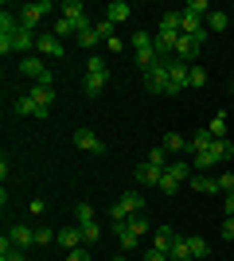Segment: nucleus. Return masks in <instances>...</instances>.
<instances>
[{"mask_svg":"<svg viewBox=\"0 0 234 261\" xmlns=\"http://www.w3.org/2000/svg\"><path fill=\"white\" fill-rule=\"evenodd\" d=\"M35 39H39L35 32L20 28L16 8H4V12H0V55H8V51H32Z\"/></svg>","mask_w":234,"mask_h":261,"instance_id":"obj_1","label":"nucleus"},{"mask_svg":"<svg viewBox=\"0 0 234 261\" xmlns=\"http://www.w3.org/2000/svg\"><path fill=\"white\" fill-rule=\"evenodd\" d=\"M141 211H145V195H141V191H125V195L110 207V222L121 230L125 222H129L133 215H141Z\"/></svg>","mask_w":234,"mask_h":261,"instance_id":"obj_2","label":"nucleus"},{"mask_svg":"<svg viewBox=\"0 0 234 261\" xmlns=\"http://www.w3.org/2000/svg\"><path fill=\"white\" fill-rule=\"evenodd\" d=\"M160 63L168 66V94H179V90L191 86V66L188 63H179L176 55H172V59H160Z\"/></svg>","mask_w":234,"mask_h":261,"instance_id":"obj_3","label":"nucleus"},{"mask_svg":"<svg viewBox=\"0 0 234 261\" xmlns=\"http://www.w3.org/2000/svg\"><path fill=\"white\" fill-rule=\"evenodd\" d=\"M203 39H207V32H199V35H179L176 59H179V63H188V66H195V59H199V51H203Z\"/></svg>","mask_w":234,"mask_h":261,"instance_id":"obj_4","label":"nucleus"},{"mask_svg":"<svg viewBox=\"0 0 234 261\" xmlns=\"http://www.w3.org/2000/svg\"><path fill=\"white\" fill-rule=\"evenodd\" d=\"M55 8V4H51V0H39V4H23V8H16L20 12V28H28V32H35V23L43 20L47 12Z\"/></svg>","mask_w":234,"mask_h":261,"instance_id":"obj_5","label":"nucleus"},{"mask_svg":"<svg viewBox=\"0 0 234 261\" xmlns=\"http://www.w3.org/2000/svg\"><path fill=\"white\" fill-rule=\"evenodd\" d=\"M20 70H23L28 78H35L39 86H51V78H55V74L43 66V59H35V55H23V59H20Z\"/></svg>","mask_w":234,"mask_h":261,"instance_id":"obj_6","label":"nucleus"},{"mask_svg":"<svg viewBox=\"0 0 234 261\" xmlns=\"http://www.w3.org/2000/svg\"><path fill=\"white\" fill-rule=\"evenodd\" d=\"M63 20L74 23V32L94 28V23H90V16H86V4H82V0H67V4H63Z\"/></svg>","mask_w":234,"mask_h":261,"instance_id":"obj_7","label":"nucleus"},{"mask_svg":"<svg viewBox=\"0 0 234 261\" xmlns=\"http://www.w3.org/2000/svg\"><path fill=\"white\" fill-rule=\"evenodd\" d=\"M145 90H148V94H168V66L164 63H156L152 70L145 74Z\"/></svg>","mask_w":234,"mask_h":261,"instance_id":"obj_8","label":"nucleus"},{"mask_svg":"<svg viewBox=\"0 0 234 261\" xmlns=\"http://www.w3.org/2000/svg\"><path fill=\"white\" fill-rule=\"evenodd\" d=\"M74 144L82 148V152H94V156H101V152H106L101 137H98V133H90V129H78V133H74Z\"/></svg>","mask_w":234,"mask_h":261,"instance_id":"obj_9","label":"nucleus"},{"mask_svg":"<svg viewBox=\"0 0 234 261\" xmlns=\"http://www.w3.org/2000/svg\"><path fill=\"white\" fill-rule=\"evenodd\" d=\"M160 175H164V172H160V168H152V164H137V168H133V179H137V184H141V187H156V184H160Z\"/></svg>","mask_w":234,"mask_h":261,"instance_id":"obj_10","label":"nucleus"},{"mask_svg":"<svg viewBox=\"0 0 234 261\" xmlns=\"http://www.w3.org/2000/svg\"><path fill=\"white\" fill-rule=\"evenodd\" d=\"M55 242L63 246V250H78V246H86V238H82V226H67V230H59L55 234Z\"/></svg>","mask_w":234,"mask_h":261,"instance_id":"obj_11","label":"nucleus"},{"mask_svg":"<svg viewBox=\"0 0 234 261\" xmlns=\"http://www.w3.org/2000/svg\"><path fill=\"white\" fill-rule=\"evenodd\" d=\"M35 47H39V55H51V59L67 55V47H63V39H59L55 32H51V35H39V39H35Z\"/></svg>","mask_w":234,"mask_h":261,"instance_id":"obj_12","label":"nucleus"},{"mask_svg":"<svg viewBox=\"0 0 234 261\" xmlns=\"http://www.w3.org/2000/svg\"><path fill=\"white\" fill-rule=\"evenodd\" d=\"M191 191H203V195H211V191H219V175H207V172H195L188 179Z\"/></svg>","mask_w":234,"mask_h":261,"instance_id":"obj_13","label":"nucleus"},{"mask_svg":"<svg viewBox=\"0 0 234 261\" xmlns=\"http://www.w3.org/2000/svg\"><path fill=\"white\" fill-rule=\"evenodd\" d=\"M28 98L35 101V109H51V106H55V90H51V86H39V82H35V90L28 94Z\"/></svg>","mask_w":234,"mask_h":261,"instance_id":"obj_14","label":"nucleus"},{"mask_svg":"<svg viewBox=\"0 0 234 261\" xmlns=\"http://www.w3.org/2000/svg\"><path fill=\"white\" fill-rule=\"evenodd\" d=\"M168 261H195L191 257V246L184 234H176V242H172V250H168Z\"/></svg>","mask_w":234,"mask_h":261,"instance_id":"obj_15","label":"nucleus"},{"mask_svg":"<svg viewBox=\"0 0 234 261\" xmlns=\"http://www.w3.org/2000/svg\"><path fill=\"white\" fill-rule=\"evenodd\" d=\"M168 175H176L179 184H184V179L195 175V164H191V160H172V164H168Z\"/></svg>","mask_w":234,"mask_h":261,"instance_id":"obj_16","label":"nucleus"},{"mask_svg":"<svg viewBox=\"0 0 234 261\" xmlns=\"http://www.w3.org/2000/svg\"><path fill=\"white\" fill-rule=\"evenodd\" d=\"M8 238H12V246H20V250H23V246H32V242H35V230L32 226H12Z\"/></svg>","mask_w":234,"mask_h":261,"instance_id":"obj_17","label":"nucleus"},{"mask_svg":"<svg viewBox=\"0 0 234 261\" xmlns=\"http://www.w3.org/2000/svg\"><path fill=\"white\" fill-rule=\"evenodd\" d=\"M106 82H110V74H86V82H82L86 98H98L101 90H106Z\"/></svg>","mask_w":234,"mask_h":261,"instance_id":"obj_18","label":"nucleus"},{"mask_svg":"<svg viewBox=\"0 0 234 261\" xmlns=\"http://www.w3.org/2000/svg\"><path fill=\"white\" fill-rule=\"evenodd\" d=\"M172 242H176V230H172V226H160V230H156V238H152V250H172Z\"/></svg>","mask_w":234,"mask_h":261,"instance_id":"obj_19","label":"nucleus"},{"mask_svg":"<svg viewBox=\"0 0 234 261\" xmlns=\"http://www.w3.org/2000/svg\"><path fill=\"white\" fill-rule=\"evenodd\" d=\"M129 12H133V8H129L125 0H113L110 8H106V20H110V23H121V20H129Z\"/></svg>","mask_w":234,"mask_h":261,"instance_id":"obj_20","label":"nucleus"},{"mask_svg":"<svg viewBox=\"0 0 234 261\" xmlns=\"http://www.w3.org/2000/svg\"><path fill=\"white\" fill-rule=\"evenodd\" d=\"M94 32H98V39H106V43H113L117 39V23H110L106 16L101 20H94Z\"/></svg>","mask_w":234,"mask_h":261,"instance_id":"obj_21","label":"nucleus"},{"mask_svg":"<svg viewBox=\"0 0 234 261\" xmlns=\"http://www.w3.org/2000/svg\"><path fill=\"white\" fill-rule=\"evenodd\" d=\"M168 156H172V152H168L164 144H156L152 152H148V164H152V168H160V172H168V164H172Z\"/></svg>","mask_w":234,"mask_h":261,"instance_id":"obj_22","label":"nucleus"},{"mask_svg":"<svg viewBox=\"0 0 234 261\" xmlns=\"http://www.w3.org/2000/svg\"><path fill=\"white\" fill-rule=\"evenodd\" d=\"M207 133H211L215 141H226V113H215L211 125H207Z\"/></svg>","mask_w":234,"mask_h":261,"instance_id":"obj_23","label":"nucleus"},{"mask_svg":"<svg viewBox=\"0 0 234 261\" xmlns=\"http://www.w3.org/2000/svg\"><path fill=\"white\" fill-rule=\"evenodd\" d=\"M191 164H195V172H203V168H219V160H215L211 148H207V152H195V156H191Z\"/></svg>","mask_w":234,"mask_h":261,"instance_id":"obj_24","label":"nucleus"},{"mask_svg":"<svg viewBox=\"0 0 234 261\" xmlns=\"http://www.w3.org/2000/svg\"><path fill=\"white\" fill-rule=\"evenodd\" d=\"M211 152H215V160H219V164H226V160L234 156V144H230V141H215Z\"/></svg>","mask_w":234,"mask_h":261,"instance_id":"obj_25","label":"nucleus"},{"mask_svg":"<svg viewBox=\"0 0 234 261\" xmlns=\"http://www.w3.org/2000/svg\"><path fill=\"white\" fill-rule=\"evenodd\" d=\"M164 148H168V152H188V137H179V133H168V137H164Z\"/></svg>","mask_w":234,"mask_h":261,"instance_id":"obj_26","label":"nucleus"},{"mask_svg":"<svg viewBox=\"0 0 234 261\" xmlns=\"http://www.w3.org/2000/svg\"><path fill=\"white\" fill-rule=\"evenodd\" d=\"M184 12H191V16H199V20H203V16H211V0H191Z\"/></svg>","mask_w":234,"mask_h":261,"instance_id":"obj_27","label":"nucleus"},{"mask_svg":"<svg viewBox=\"0 0 234 261\" xmlns=\"http://www.w3.org/2000/svg\"><path fill=\"white\" fill-rule=\"evenodd\" d=\"M179 20H184V12H168L160 20V32H179Z\"/></svg>","mask_w":234,"mask_h":261,"instance_id":"obj_28","label":"nucleus"},{"mask_svg":"<svg viewBox=\"0 0 234 261\" xmlns=\"http://www.w3.org/2000/svg\"><path fill=\"white\" fill-rule=\"evenodd\" d=\"M207 32H226V12H211L207 16Z\"/></svg>","mask_w":234,"mask_h":261,"instance_id":"obj_29","label":"nucleus"},{"mask_svg":"<svg viewBox=\"0 0 234 261\" xmlns=\"http://www.w3.org/2000/svg\"><path fill=\"white\" fill-rule=\"evenodd\" d=\"M156 187H160V191H164V195H176V191H179V179H176V175H160V184H156Z\"/></svg>","mask_w":234,"mask_h":261,"instance_id":"obj_30","label":"nucleus"},{"mask_svg":"<svg viewBox=\"0 0 234 261\" xmlns=\"http://www.w3.org/2000/svg\"><path fill=\"white\" fill-rule=\"evenodd\" d=\"M78 43L86 47V51H94V47H98L101 39H98V32H94V28H86V32H78Z\"/></svg>","mask_w":234,"mask_h":261,"instance_id":"obj_31","label":"nucleus"},{"mask_svg":"<svg viewBox=\"0 0 234 261\" xmlns=\"http://www.w3.org/2000/svg\"><path fill=\"white\" fill-rule=\"evenodd\" d=\"M74 218H78V226L94 222V207H90V203H78V207H74Z\"/></svg>","mask_w":234,"mask_h":261,"instance_id":"obj_32","label":"nucleus"},{"mask_svg":"<svg viewBox=\"0 0 234 261\" xmlns=\"http://www.w3.org/2000/svg\"><path fill=\"white\" fill-rule=\"evenodd\" d=\"M188 246H191V257H207V253H211V246L203 238H188Z\"/></svg>","mask_w":234,"mask_h":261,"instance_id":"obj_33","label":"nucleus"},{"mask_svg":"<svg viewBox=\"0 0 234 261\" xmlns=\"http://www.w3.org/2000/svg\"><path fill=\"white\" fill-rule=\"evenodd\" d=\"M82 238H86V246H90V242H98V238H101V226H98V218L82 226Z\"/></svg>","mask_w":234,"mask_h":261,"instance_id":"obj_34","label":"nucleus"},{"mask_svg":"<svg viewBox=\"0 0 234 261\" xmlns=\"http://www.w3.org/2000/svg\"><path fill=\"white\" fill-rule=\"evenodd\" d=\"M117 238H121V246H125V250H133L141 234H133V230H129V226H121V230H117Z\"/></svg>","mask_w":234,"mask_h":261,"instance_id":"obj_35","label":"nucleus"},{"mask_svg":"<svg viewBox=\"0 0 234 261\" xmlns=\"http://www.w3.org/2000/svg\"><path fill=\"white\" fill-rule=\"evenodd\" d=\"M125 226L133 230V234H145V230H148V218H145V215H133L129 222H125Z\"/></svg>","mask_w":234,"mask_h":261,"instance_id":"obj_36","label":"nucleus"},{"mask_svg":"<svg viewBox=\"0 0 234 261\" xmlns=\"http://www.w3.org/2000/svg\"><path fill=\"white\" fill-rule=\"evenodd\" d=\"M55 35H59V39H67V35H74V39H78V32H74V23H70V20H59L55 23Z\"/></svg>","mask_w":234,"mask_h":261,"instance_id":"obj_37","label":"nucleus"},{"mask_svg":"<svg viewBox=\"0 0 234 261\" xmlns=\"http://www.w3.org/2000/svg\"><path fill=\"white\" fill-rule=\"evenodd\" d=\"M152 43H156V39H152L148 32H133V51H141V47H152Z\"/></svg>","mask_w":234,"mask_h":261,"instance_id":"obj_38","label":"nucleus"},{"mask_svg":"<svg viewBox=\"0 0 234 261\" xmlns=\"http://www.w3.org/2000/svg\"><path fill=\"white\" fill-rule=\"evenodd\" d=\"M191 86H195V90H199V86H207V70H203L199 63L191 66Z\"/></svg>","mask_w":234,"mask_h":261,"instance_id":"obj_39","label":"nucleus"},{"mask_svg":"<svg viewBox=\"0 0 234 261\" xmlns=\"http://www.w3.org/2000/svg\"><path fill=\"white\" fill-rule=\"evenodd\" d=\"M16 113H20V117H28V113H32V117H35V101H32V98H20V101H16Z\"/></svg>","mask_w":234,"mask_h":261,"instance_id":"obj_40","label":"nucleus"},{"mask_svg":"<svg viewBox=\"0 0 234 261\" xmlns=\"http://www.w3.org/2000/svg\"><path fill=\"white\" fill-rule=\"evenodd\" d=\"M219 191H223V195H234V172L219 175Z\"/></svg>","mask_w":234,"mask_h":261,"instance_id":"obj_41","label":"nucleus"},{"mask_svg":"<svg viewBox=\"0 0 234 261\" xmlns=\"http://www.w3.org/2000/svg\"><path fill=\"white\" fill-rule=\"evenodd\" d=\"M86 70H90V74H110V70H106V63H101L98 55H90V63H86Z\"/></svg>","mask_w":234,"mask_h":261,"instance_id":"obj_42","label":"nucleus"},{"mask_svg":"<svg viewBox=\"0 0 234 261\" xmlns=\"http://www.w3.org/2000/svg\"><path fill=\"white\" fill-rule=\"evenodd\" d=\"M55 234H59V230H43V226H39V230H35V246H47V242H55Z\"/></svg>","mask_w":234,"mask_h":261,"instance_id":"obj_43","label":"nucleus"},{"mask_svg":"<svg viewBox=\"0 0 234 261\" xmlns=\"http://www.w3.org/2000/svg\"><path fill=\"white\" fill-rule=\"evenodd\" d=\"M67 261H90V250H86V246H78V250L67 253Z\"/></svg>","mask_w":234,"mask_h":261,"instance_id":"obj_44","label":"nucleus"},{"mask_svg":"<svg viewBox=\"0 0 234 261\" xmlns=\"http://www.w3.org/2000/svg\"><path fill=\"white\" fill-rule=\"evenodd\" d=\"M223 238H226V242H234V215H226V218H223Z\"/></svg>","mask_w":234,"mask_h":261,"instance_id":"obj_45","label":"nucleus"},{"mask_svg":"<svg viewBox=\"0 0 234 261\" xmlns=\"http://www.w3.org/2000/svg\"><path fill=\"white\" fill-rule=\"evenodd\" d=\"M145 261H168V253H164V250H148Z\"/></svg>","mask_w":234,"mask_h":261,"instance_id":"obj_46","label":"nucleus"},{"mask_svg":"<svg viewBox=\"0 0 234 261\" xmlns=\"http://www.w3.org/2000/svg\"><path fill=\"white\" fill-rule=\"evenodd\" d=\"M226 215H234V195H226Z\"/></svg>","mask_w":234,"mask_h":261,"instance_id":"obj_47","label":"nucleus"},{"mask_svg":"<svg viewBox=\"0 0 234 261\" xmlns=\"http://www.w3.org/2000/svg\"><path fill=\"white\" fill-rule=\"evenodd\" d=\"M110 261H129V257H125V253H117V257H110Z\"/></svg>","mask_w":234,"mask_h":261,"instance_id":"obj_48","label":"nucleus"},{"mask_svg":"<svg viewBox=\"0 0 234 261\" xmlns=\"http://www.w3.org/2000/svg\"><path fill=\"white\" fill-rule=\"evenodd\" d=\"M230 90H234V78H230Z\"/></svg>","mask_w":234,"mask_h":261,"instance_id":"obj_49","label":"nucleus"},{"mask_svg":"<svg viewBox=\"0 0 234 261\" xmlns=\"http://www.w3.org/2000/svg\"><path fill=\"white\" fill-rule=\"evenodd\" d=\"M230 12H234V4H230Z\"/></svg>","mask_w":234,"mask_h":261,"instance_id":"obj_50","label":"nucleus"}]
</instances>
